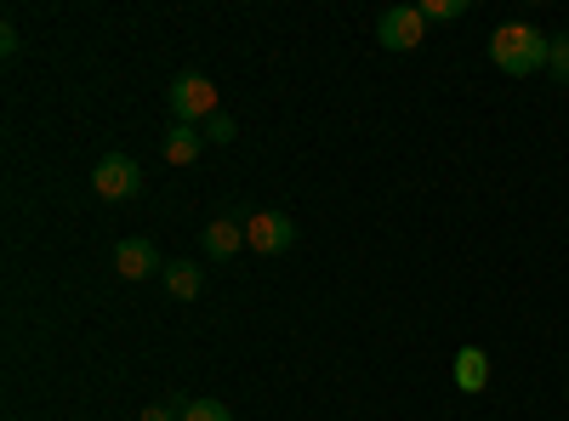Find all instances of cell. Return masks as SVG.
<instances>
[{
	"instance_id": "10",
	"label": "cell",
	"mask_w": 569,
	"mask_h": 421,
	"mask_svg": "<svg viewBox=\"0 0 569 421\" xmlns=\"http://www.w3.org/2000/svg\"><path fill=\"white\" fill-rule=\"evenodd\" d=\"M246 245V222H233V217H217L211 228H206V257H233V251H240Z\"/></svg>"
},
{
	"instance_id": "7",
	"label": "cell",
	"mask_w": 569,
	"mask_h": 421,
	"mask_svg": "<svg viewBox=\"0 0 569 421\" xmlns=\"http://www.w3.org/2000/svg\"><path fill=\"white\" fill-rule=\"evenodd\" d=\"M450 377H456L461 393H485L490 388V353L485 348H461L456 364H450Z\"/></svg>"
},
{
	"instance_id": "8",
	"label": "cell",
	"mask_w": 569,
	"mask_h": 421,
	"mask_svg": "<svg viewBox=\"0 0 569 421\" xmlns=\"http://www.w3.org/2000/svg\"><path fill=\"white\" fill-rule=\"evenodd\" d=\"M160 285H166L177 302H194V297H200V285H206V273H200V262H166Z\"/></svg>"
},
{
	"instance_id": "6",
	"label": "cell",
	"mask_w": 569,
	"mask_h": 421,
	"mask_svg": "<svg viewBox=\"0 0 569 421\" xmlns=\"http://www.w3.org/2000/svg\"><path fill=\"white\" fill-rule=\"evenodd\" d=\"M114 268H120L126 279L166 273V262H160V245H154V240H120V245H114Z\"/></svg>"
},
{
	"instance_id": "12",
	"label": "cell",
	"mask_w": 569,
	"mask_h": 421,
	"mask_svg": "<svg viewBox=\"0 0 569 421\" xmlns=\"http://www.w3.org/2000/svg\"><path fill=\"white\" fill-rule=\"evenodd\" d=\"M427 23H450V18H467V0H427L421 7Z\"/></svg>"
},
{
	"instance_id": "3",
	"label": "cell",
	"mask_w": 569,
	"mask_h": 421,
	"mask_svg": "<svg viewBox=\"0 0 569 421\" xmlns=\"http://www.w3.org/2000/svg\"><path fill=\"white\" fill-rule=\"evenodd\" d=\"M91 189L103 200H137L142 194V166L131 154H103L98 171H91Z\"/></svg>"
},
{
	"instance_id": "1",
	"label": "cell",
	"mask_w": 569,
	"mask_h": 421,
	"mask_svg": "<svg viewBox=\"0 0 569 421\" xmlns=\"http://www.w3.org/2000/svg\"><path fill=\"white\" fill-rule=\"evenodd\" d=\"M547 58H552V40H547L536 23H501V29L490 34V63H496L501 74H512V80L547 69Z\"/></svg>"
},
{
	"instance_id": "11",
	"label": "cell",
	"mask_w": 569,
	"mask_h": 421,
	"mask_svg": "<svg viewBox=\"0 0 569 421\" xmlns=\"http://www.w3.org/2000/svg\"><path fill=\"white\" fill-rule=\"evenodd\" d=\"M182 421H233V410H228L222 399H188Z\"/></svg>"
},
{
	"instance_id": "5",
	"label": "cell",
	"mask_w": 569,
	"mask_h": 421,
	"mask_svg": "<svg viewBox=\"0 0 569 421\" xmlns=\"http://www.w3.org/2000/svg\"><path fill=\"white\" fill-rule=\"evenodd\" d=\"M376 40H382L388 52H416V46L427 40V18H421V7H388L382 18H376Z\"/></svg>"
},
{
	"instance_id": "2",
	"label": "cell",
	"mask_w": 569,
	"mask_h": 421,
	"mask_svg": "<svg viewBox=\"0 0 569 421\" xmlns=\"http://www.w3.org/2000/svg\"><path fill=\"white\" fill-rule=\"evenodd\" d=\"M166 98H171V126H206L211 114H222L217 109V86L206 74H177Z\"/></svg>"
},
{
	"instance_id": "13",
	"label": "cell",
	"mask_w": 569,
	"mask_h": 421,
	"mask_svg": "<svg viewBox=\"0 0 569 421\" xmlns=\"http://www.w3.org/2000/svg\"><path fill=\"white\" fill-rule=\"evenodd\" d=\"M233 131H240V126H233V114H211V120L200 126L206 143H233Z\"/></svg>"
},
{
	"instance_id": "14",
	"label": "cell",
	"mask_w": 569,
	"mask_h": 421,
	"mask_svg": "<svg viewBox=\"0 0 569 421\" xmlns=\"http://www.w3.org/2000/svg\"><path fill=\"white\" fill-rule=\"evenodd\" d=\"M547 69H552V80H563V86H569V34H558V40H552Z\"/></svg>"
},
{
	"instance_id": "4",
	"label": "cell",
	"mask_w": 569,
	"mask_h": 421,
	"mask_svg": "<svg viewBox=\"0 0 569 421\" xmlns=\"http://www.w3.org/2000/svg\"><path fill=\"white\" fill-rule=\"evenodd\" d=\"M246 245H251L257 257L291 251V245H297V222L284 217V211H257V217H246Z\"/></svg>"
},
{
	"instance_id": "9",
	"label": "cell",
	"mask_w": 569,
	"mask_h": 421,
	"mask_svg": "<svg viewBox=\"0 0 569 421\" xmlns=\"http://www.w3.org/2000/svg\"><path fill=\"white\" fill-rule=\"evenodd\" d=\"M200 154H206L200 126H171V131H166V160H171V166H194Z\"/></svg>"
},
{
	"instance_id": "15",
	"label": "cell",
	"mask_w": 569,
	"mask_h": 421,
	"mask_svg": "<svg viewBox=\"0 0 569 421\" xmlns=\"http://www.w3.org/2000/svg\"><path fill=\"white\" fill-rule=\"evenodd\" d=\"M182 399H160V404H149V410H142V421H182Z\"/></svg>"
},
{
	"instance_id": "16",
	"label": "cell",
	"mask_w": 569,
	"mask_h": 421,
	"mask_svg": "<svg viewBox=\"0 0 569 421\" xmlns=\"http://www.w3.org/2000/svg\"><path fill=\"white\" fill-rule=\"evenodd\" d=\"M0 52H7V58H18V29H12V23L0 29Z\"/></svg>"
}]
</instances>
